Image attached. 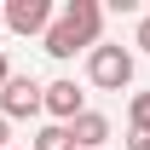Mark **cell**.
I'll return each instance as SVG.
<instances>
[{"label":"cell","mask_w":150,"mask_h":150,"mask_svg":"<svg viewBox=\"0 0 150 150\" xmlns=\"http://www.w3.org/2000/svg\"><path fill=\"white\" fill-rule=\"evenodd\" d=\"M87 81L104 87V93L133 87V52L127 46H93V52H87Z\"/></svg>","instance_id":"6da1fadb"},{"label":"cell","mask_w":150,"mask_h":150,"mask_svg":"<svg viewBox=\"0 0 150 150\" xmlns=\"http://www.w3.org/2000/svg\"><path fill=\"white\" fill-rule=\"evenodd\" d=\"M40 110H46V87L29 81V75H12L6 93H0V115L6 121H23V115H40Z\"/></svg>","instance_id":"7a4b0ae2"},{"label":"cell","mask_w":150,"mask_h":150,"mask_svg":"<svg viewBox=\"0 0 150 150\" xmlns=\"http://www.w3.org/2000/svg\"><path fill=\"white\" fill-rule=\"evenodd\" d=\"M52 0H12V6H6V29H12V35H40L46 40V29H52Z\"/></svg>","instance_id":"3957f363"},{"label":"cell","mask_w":150,"mask_h":150,"mask_svg":"<svg viewBox=\"0 0 150 150\" xmlns=\"http://www.w3.org/2000/svg\"><path fill=\"white\" fill-rule=\"evenodd\" d=\"M46 115H52V121H64V127H69V121H81V115H87V93L75 87L69 75H64V81H52V87H46Z\"/></svg>","instance_id":"277c9868"},{"label":"cell","mask_w":150,"mask_h":150,"mask_svg":"<svg viewBox=\"0 0 150 150\" xmlns=\"http://www.w3.org/2000/svg\"><path fill=\"white\" fill-rule=\"evenodd\" d=\"M64 18L75 23V35L87 40V52H93V46H104V6H98V0H69V6H64Z\"/></svg>","instance_id":"5b68a950"},{"label":"cell","mask_w":150,"mask_h":150,"mask_svg":"<svg viewBox=\"0 0 150 150\" xmlns=\"http://www.w3.org/2000/svg\"><path fill=\"white\" fill-rule=\"evenodd\" d=\"M40 46H46V58H58V64H69V58L81 52L87 40L75 35V23L64 18V12H58V23H52V29H46V40H40Z\"/></svg>","instance_id":"8992f818"},{"label":"cell","mask_w":150,"mask_h":150,"mask_svg":"<svg viewBox=\"0 0 150 150\" xmlns=\"http://www.w3.org/2000/svg\"><path fill=\"white\" fill-rule=\"evenodd\" d=\"M69 133H75V144H81V150H104V139H110V115L87 110L81 121H69Z\"/></svg>","instance_id":"52a82bcc"},{"label":"cell","mask_w":150,"mask_h":150,"mask_svg":"<svg viewBox=\"0 0 150 150\" xmlns=\"http://www.w3.org/2000/svg\"><path fill=\"white\" fill-rule=\"evenodd\" d=\"M29 150H81V144H75V133L64 127V121H46V127L35 133V144H29Z\"/></svg>","instance_id":"ba28073f"},{"label":"cell","mask_w":150,"mask_h":150,"mask_svg":"<svg viewBox=\"0 0 150 150\" xmlns=\"http://www.w3.org/2000/svg\"><path fill=\"white\" fill-rule=\"evenodd\" d=\"M127 121H133V133H150V93L127 98Z\"/></svg>","instance_id":"9c48e42d"},{"label":"cell","mask_w":150,"mask_h":150,"mask_svg":"<svg viewBox=\"0 0 150 150\" xmlns=\"http://www.w3.org/2000/svg\"><path fill=\"white\" fill-rule=\"evenodd\" d=\"M133 46H139V52H150V18H139V29H133Z\"/></svg>","instance_id":"30bf717a"},{"label":"cell","mask_w":150,"mask_h":150,"mask_svg":"<svg viewBox=\"0 0 150 150\" xmlns=\"http://www.w3.org/2000/svg\"><path fill=\"white\" fill-rule=\"evenodd\" d=\"M127 150H150V133H133V139H127Z\"/></svg>","instance_id":"8fae6325"},{"label":"cell","mask_w":150,"mask_h":150,"mask_svg":"<svg viewBox=\"0 0 150 150\" xmlns=\"http://www.w3.org/2000/svg\"><path fill=\"white\" fill-rule=\"evenodd\" d=\"M6 81H12V64H6V52H0V93H6Z\"/></svg>","instance_id":"7c38bea8"},{"label":"cell","mask_w":150,"mask_h":150,"mask_svg":"<svg viewBox=\"0 0 150 150\" xmlns=\"http://www.w3.org/2000/svg\"><path fill=\"white\" fill-rule=\"evenodd\" d=\"M6 139H12V127H6V115H0V150H12V144H6Z\"/></svg>","instance_id":"4fadbf2b"},{"label":"cell","mask_w":150,"mask_h":150,"mask_svg":"<svg viewBox=\"0 0 150 150\" xmlns=\"http://www.w3.org/2000/svg\"><path fill=\"white\" fill-rule=\"evenodd\" d=\"M0 29H6V6H0Z\"/></svg>","instance_id":"5bb4252c"},{"label":"cell","mask_w":150,"mask_h":150,"mask_svg":"<svg viewBox=\"0 0 150 150\" xmlns=\"http://www.w3.org/2000/svg\"><path fill=\"white\" fill-rule=\"evenodd\" d=\"M12 150H18V144H12Z\"/></svg>","instance_id":"9a60e30c"}]
</instances>
